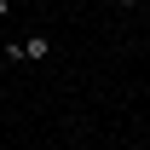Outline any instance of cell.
I'll return each mask as SVG.
<instances>
[{
	"instance_id": "1",
	"label": "cell",
	"mask_w": 150,
	"mask_h": 150,
	"mask_svg": "<svg viewBox=\"0 0 150 150\" xmlns=\"http://www.w3.org/2000/svg\"><path fill=\"white\" fill-rule=\"evenodd\" d=\"M18 46H23V58H52V40L46 35H29V40H18Z\"/></svg>"
},
{
	"instance_id": "3",
	"label": "cell",
	"mask_w": 150,
	"mask_h": 150,
	"mask_svg": "<svg viewBox=\"0 0 150 150\" xmlns=\"http://www.w3.org/2000/svg\"><path fill=\"white\" fill-rule=\"evenodd\" d=\"M139 6H150V0H139Z\"/></svg>"
},
{
	"instance_id": "2",
	"label": "cell",
	"mask_w": 150,
	"mask_h": 150,
	"mask_svg": "<svg viewBox=\"0 0 150 150\" xmlns=\"http://www.w3.org/2000/svg\"><path fill=\"white\" fill-rule=\"evenodd\" d=\"M6 12H12V0H0V18H6Z\"/></svg>"
}]
</instances>
